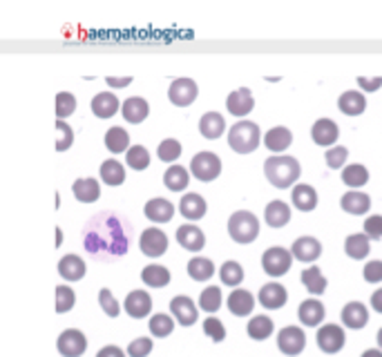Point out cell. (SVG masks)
Here are the masks:
<instances>
[{
    "mask_svg": "<svg viewBox=\"0 0 382 357\" xmlns=\"http://www.w3.org/2000/svg\"><path fill=\"white\" fill-rule=\"evenodd\" d=\"M132 241V223L123 214L103 210L88 219L83 228V250L97 261H116L125 257Z\"/></svg>",
    "mask_w": 382,
    "mask_h": 357,
    "instance_id": "cell-1",
    "label": "cell"
},
{
    "mask_svg": "<svg viewBox=\"0 0 382 357\" xmlns=\"http://www.w3.org/2000/svg\"><path fill=\"white\" fill-rule=\"evenodd\" d=\"M264 174L271 186L286 190L293 188V183H297V178L302 174V165L295 157H289V154H275V157L264 161Z\"/></svg>",
    "mask_w": 382,
    "mask_h": 357,
    "instance_id": "cell-2",
    "label": "cell"
},
{
    "mask_svg": "<svg viewBox=\"0 0 382 357\" xmlns=\"http://www.w3.org/2000/svg\"><path fill=\"white\" fill-rule=\"evenodd\" d=\"M261 143V130L253 121H237L228 130V146L237 154H250L259 148Z\"/></svg>",
    "mask_w": 382,
    "mask_h": 357,
    "instance_id": "cell-3",
    "label": "cell"
},
{
    "mask_svg": "<svg viewBox=\"0 0 382 357\" xmlns=\"http://www.w3.org/2000/svg\"><path fill=\"white\" fill-rule=\"evenodd\" d=\"M228 234L237 244H253L259 237V221L253 212L237 210L228 219Z\"/></svg>",
    "mask_w": 382,
    "mask_h": 357,
    "instance_id": "cell-4",
    "label": "cell"
},
{
    "mask_svg": "<svg viewBox=\"0 0 382 357\" xmlns=\"http://www.w3.org/2000/svg\"><path fill=\"white\" fill-rule=\"evenodd\" d=\"M190 174L199 181H214L221 174V159L214 152H199L190 161Z\"/></svg>",
    "mask_w": 382,
    "mask_h": 357,
    "instance_id": "cell-5",
    "label": "cell"
},
{
    "mask_svg": "<svg viewBox=\"0 0 382 357\" xmlns=\"http://www.w3.org/2000/svg\"><path fill=\"white\" fill-rule=\"evenodd\" d=\"M293 264V255L291 250H286L282 246H273L268 248L264 255H261V268H264V272L268 277H282L289 272Z\"/></svg>",
    "mask_w": 382,
    "mask_h": 357,
    "instance_id": "cell-6",
    "label": "cell"
},
{
    "mask_svg": "<svg viewBox=\"0 0 382 357\" xmlns=\"http://www.w3.org/2000/svg\"><path fill=\"white\" fill-rule=\"evenodd\" d=\"M315 342L322 353L336 355L344 349V344H347V332H344V328L338 324H322L318 328Z\"/></svg>",
    "mask_w": 382,
    "mask_h": 357,
    "instance_id": "cell-7",
    "label": "cell"
},
{
    "mask_svg": "<svg viewBox=\"0 0 382 357\" xmlns=\"http://www.w3.org/2000/svg\"><path fill=\"white\" fill-rule=\"evenodd\" d=\"M278 349L286 357H297L306 349V332L300 326H284L278 332Z\"/></svg>",
    "mask_w": 382,
    "mask_h": 357,
    "instance_id": "cell-8",
    "label": "cell"
},
{
    "mask_svg": "<svg viewBox=\"0 0 382 357\" xmlns=\"http://www.w3.org/2000/svg\"><path fill=\"white\" fill-rule=\"evenodd\" d=\"M56 349L63 357H81L88 351V340L79 328H67L63 330L56 340Z\"/></svg>",
    "mask_w": 382,
    "mask_h": 357,
    "instance_id": "cell-9",
    "label": "cell"
},
{
    "mask_svg": "<svg viewBox=\"0 0 382 357\" xmlns=\"http://www.w3.org/2000/svg\"><path fill=\"white\" fill-rule=\"evenodd\" d=\"M199 97V88L193 78H175L170 83V90H168V99L172 105L177 107H188L193 105L195 99Z\"/></svg>",
    "mask_w": 382,
    "mask_h": 357,
    "instance_id": "cell-10",
    "label": "cell"
},
{
    "mask_svg": "<svg viewBox=\"0 0 382 357\" xmlns=\"http://www.w3.org/2000/svg\"><path fill=\"white\" fill-rule=\"evenodd\" d=\"M139 248H141L143 255L157 259L168 250V237H165V232L161 228H148V230L141 232Z\"/></svg>",
    "mask_w": 382,
    "mask_h": 357,
    "instance_id": "cell-11",
    "label": "cell"
},
{
    "mask_svg": "<svg viewBox=\"0 0 382 357\" xmlns=\"http://www.w3.org/2000/svg\"><path fill=\"white\" fill-rule=\"evenodd\" d=\"M170 313H172L177 324H182V326H193V324H197V319H199V311H197L195 302L186 295L172 297Z\"/></svg>",
    "mask_w": 382,
    "mask_h": 357,
    "instance_id": "cell-12",
    "label": "cell"
},
{
    "mask_svg": "<svg viewBox=\"0 0 382 357\" xmlns=\"http://www.w3.org/2000/svg\"><path fill=\"white\" fill-rule=\"evenodd\" d=\"M338 136H340V127L338 123L333 121V118H318L311 127V139L315 146H322V148H333L338 143Z\"/></svg>",
    "mask_w": 382,
    "mask_h": 357,
    "instance_id": "cell-13",
    "label": "cell"
},
{
    "mask_svg": "<svg viewBox=\"0 0 382 357\" xmlns=\"http://www.w3.org/2000/svg\"><path fill=\"white\" fill-rule=\"evenodd\" d=\"M259 304L266 308V311H280L284 308V304L289 302V293L282 284L278 281H271V284H264L259 288V295H257Z\"/></svg>",
    "mask_w": 382,
    "mask_h": 357,
    "instance_id": "cell-14",
    "label": "cell"
},
{
    "mask_svg": "<svg viewBox=\"0 0 382 357\" xmlns=\"http://www.w3.org/2000/svg\"><path fill=\"white\" fill-rule=\"evenodd\" d=\"M226 107H228V112L237 118H242L246 114L253 112L255 107V99H253V92L248 88H240L228 94V99H226Z\"/></svg>",
    "mask_w": 382,
    "mask_h": 357,
    "instance_id": "cell-15",
    "label": "cell"
},
{
    "mask_svg": "<svg viewBox=\"0 0 382 357\" xmlns=\"http://www.w3.org/2000/svg\"><path fill=\"white\" fill-rule=\"evenodd\" d=\"M123 308L132 319H146L152 311V297L146 290H132L125 297Z\"/></svg>",
    "mask_w": 382,
    "mask_h": 357,
    "instance_id": "cell-16",
    "label": "cell"
},
{
    "mask_svg": "<svg viewBox=\"0 0 382 357\" xmlns=\"http://www.w3.org/2000/svg\"><path fill=\"white\" fill-rule=\"evenodd\" d=\"M228 311L237 317H248L255 308V295L246 290V288H233V293L226 300Z\"/></svg>",
    "mask_w": 382,
    "mask_h": 357,
    "instance_id": "cell-17",
    "label": "cell"
},
{
    "mask_svg": "<svg viewBox=\"0 0 382 357\" xmlns=\"http://www.w3.org/2000/svg\"><path fill=\"white\" fill-rule=\"evenodd\" d=\"M291 255L297 261H304V264H313V261H318L320 255H322V244L315 239V237H300V239L293 241Z\"/></svg>",
    "mask_w": 382,
    "mask_h": 357,
    "instance_id": "cell-18",
    "label": "cell"
},
{
    "mask_svg": "<svg viewBox=\"0 0 382 357\" xmlns=\"http://www.w3.org/2000/svg\"><path fill=\"white\" fill-rule=\"evenodd\" d=\"M325 315H327V311H325V304H322L320 300H304L302 304H300V308H297V319L302 321L304 326H311V328H320L322 326V321H325Z\"/></svg>",
    "mask_w": 382,
    "mask_h": 357,
    "instance_id": "cell-19",
    "label": "cell"
},
{
    "mask_svg": "<svg viewBox=\"0 0 382 357\" xmlns=\"http://www.w3.org/2000/svg\"><path fill=\"white\" fill-rule=\"evenodd\" d=\"M177 241L184 250H190V253H199L206 246V234L201 232L197 225L193 223H184L182 228L177 230Z\"/></svg>",
    "mask_w": 382,
    "mask_h": 357,
    "instance_id": "cell-20",
    "label": "cell"
},
{
    "mask_svg": "<svg viewBox=\"0 0 382 357\" xmlns=\"http://www.w3.org/2000/svg\"><path fill=\"white\" fill-rule=\"evenodd\" d=\"M340 317H342V324L351 330H360L369 324V311L362 302H349L342 308Z\"/></svg>",
    "mask_w": 382,
    "mask_h": 357,
    "instance_id": "cell-21",
    "label": "cell"
},
{
    "mask_svg": "<svg viewBox=\"0 0 382 357\" xmlns=\"http://www.w3.org/2000/svg\"><path fill=\"white\" fill-rule=\"evenodd\" d=\"M179 212H182L188 221L204 219L206 212H208L206 199L201 195H197V192H188L186 197H182V201H179Z\"/></svg>",
    "mask_w": 382,
    "mask_h": 357,
    "instance_id": "cell-22",
    "label": "cell"
},
{
    "mask_svg": "<svg viewBox=\"0 0 382 357\" xmlns=\"http://www.w3.org/2000/svg\"><path fill=\"white\" fill-rule=\"evenodd\" d=\"M340 208L347 214L360 217V214H367L369 210H371V197H369L367 192H360V190H349L347 195H342Z\"/></svg>",
    "mask_w": 382,
    "mask_h": 357,
    "instance_id": "cell-23",
    "label": "cell"
},
{
    "mask_svg": "<svg viewBox=\"0 0 382 357\" xmlns=\"http://www.w3.org/2000/svg\"><path fill=\"white\" fill-rule=\"evenodd\" d=\"M293 206L300 212H311L318 208V190L308 183H297L293 186V195H291Z\"/></svg>",
    "mask_w": 382,
    "mask_h": 357,
    "instance_id": "cell-24",
    "label": "cell"
},
{
    "mask_svg": "<svg viewBox=\"0 0 382 357\" xmlns=\"http://www.w3.org/2000/svg\"><path fill=\"white\" fill-rule=\"evenodd\" d=\"M143 214H146V217L150 221H154V223H168L175 217V206L170 204L168 199L157 197V199L148 201L146 208H143Z\"/></svg>",
    "mask_w": 382,
    "mask_h": 357,
    "instance_id": "cell-25",
    "label": "cell"
},
{
    "mask_svg": "<svg viewBox=\"0 0 382 357\" xmlns=\"http://www.w3.org/2000/svg\"><path fill=\"white\" fill-rule=\"evenodd\" d=\"M121 114L128 123H143L150 114V105L141 97H130L121 103Z\"/></svg>",
    "mask_w": 382,
    "mask_h": 357,
    "instance_id": "cell-26",
    "label": "cell"
},
{
    "mask_svg": "<svg viewBox=\"0 0 382 357\" xmlns=\"http://www.w3.org/2000/svg\"><path fill=\"white\" fill-rule=\"evenodd\" d=\"M338 110H340L342 114H347V116H360V114H364V110H367V99H364V94H362V92H357V90H349V92L340 94V99H338Z\"/></svg>",
    "mask_w": 382,
    "mask_h": 357,
    "instance_id": "cell-27",
    "label": "cell"
},
{
    "mask_svg": "<svg viewBox=\"0 0 382 357\" xmlns=\"http://www.w3.org/2000/svg\"><path fill=\"white\" fill-rule=\"evenodd\" d=\"M291 143H293V132H291L289 127H284V125L271 127L268 132L264 134V146L271 152H275V154H282L284 150H289Z\"/></svg>",
    "mask_w": 382,
    "mask_h": 357,
    "instance_id": "cell-28",
    "label": "cell"
},
{
    "mask_svg": "<svg viewBox=\"0 0 382 357\" xmlns=\"http://www.w3.org/2000/svg\"><path fill=\"white\" fill-rule=\"evenodd\" d=\"M86 261H83L79 255H65L61 261H58V275H61L65 281H79L86 277Z\"/></svg>",
    "mask_w": 382,
    "mask_h": 357,
    "instance_id": "cell-29",
    "label": "cell"
},
{
    "mask_svg": "<svg viewBox=\"0 0 382 357\" xmlns=\"http://www.w3.org/2000/svg\"><path fill=\"white\" fill-rule=\"evenodd\" d=\"M121 110V103H118L116 94L112 92H101L92 99V112L97 118H110Z\"/></svg>",
    "mask_w": 382,
    "mask_h": 357,
    "instance_id": "cell-30",
    "label": "cell"
},
{
    "mask_svg": "<svg viewBox=\"0 0 382 357\" xmlns=\"http://www.w3.org/2000/svg\"><path fill=\"white\" fill-rule=\"evenodd\" d=\"M264 219L271 228H284V225L291 221V206L286 204V201H280V199L271 201L264 210Z\"/></svg>",
    "mask_w": 382,
    "mask_h": 357,
    "instance_id": "cell-31",
    "label": "cell"
},
{
    "mask_svg": "<svg viewBox=\"0 0 382 357\" xmlns=\"http://www.w3.org/2000/svg\"><path fill=\"white\" fill-rule=\"evenodd\" d=\"M71 192H74L76 201H81V204H94V201L101 197V186H99L97 178L86 176V178H79V181H74V186H71Z\"/></svg>",
    "mask_w": 382,
    "mask_h": 357,
    "instance_id": "cell-32",
    "label": "cell"
},
{
    "mask_svg": "<svg viewBox=\"0 0 382 357\" xmlns=\"http://www.w3.org/2000/svg\"><path fill=\"white\" fill-rule=\"evenodd\" d=\"M199 132H201V136H206L210 141L219 139L226 132L224 116L219 112H206L204 116H201V121H199Z\"/></svg>",
    "mask_w": 382,
    "mask_h": 357,
    "instance_id": "cell-33",
    "label": "cell"
},
{
    "mask_svg": "<svg viewBox=\"0 0 382 357\" xmlns=\"http://www.w3.org/2000/svg\"><path fill=\"white\" fill-rule=\"evenodd\" d=\"M273 330H275V326H273V319L268 315H255L250 317L248 326H246V332L250 340L255 342H264L273 335Z\"/></svg>",
    "mask_w": 382,
    "mask_h": 357,
    "instance_id": "cell-34",
    "label": "cell"
},
{
    "mask_svg": "<svg viewBox=\"0 0 382 357\" xmlns=\"http://www.w3.org/2000/svg\"><path fill=\"white\" fill-rule=\"evenodd\" d=\"M344 253H347L351 259L360 261V259H364L369 253H371V241H369V237L364 232L349 234L347 241H344Z\"/></svg>",
    "mask_w": 382,
    "mask_h": 357,
    "instance_id": "cell-35",
    "label": "cell"
},
{
    "mask_svg": "<svg viewBox=\"0 0 382 357\" xmlns=\"http://www.w3.org/2000/svg\"><path fill=\"white\" fill-rule=\"evenodd\" d=\"M190 183V170H186L184 165H170L163 174V186L172 190V192H184Z\"/></svg>",
    "mask_w": 382,
    "mask_h": 357,
    "instance_id": "cell-36",
    "label": "cell"
},
{
    "mask_svg": "<svg viewBox=\"0 0 382 357\" xmlns=\"http://www.w3.org/2000/svg\"><path fill=\"white\" fill-rule=\"evenodd\" d=\"M141 281L150 288H163V286L170 284V270L159 264H150L141 270Z\"/></svg>",
    "mask_w": 382,
    "mask_h": 357,
    "instance_id": "cell-37",
    "label": "cell"
},
{
    "mask_svg": "<svg viewBox=\"0 0 382 357\" xmlns=\"http://www.w3.org/2000/svg\"><path fill=\"white\" fill-rule=\"evenodd\" d=\"M302 284H304V288L311 293V295H322L327 290V286H329V281H327V277L322 275V270L318 268V266H311V268H304L302 270Z\"/></svg>",
    "mask_w": 382,
    "mask_h": 357,
    "instance_id": "cell-38",
    "label": "cell"
},
{
    "mask_svg": "<svg viewBox=\"0 0 382 357\" xmlns=\"http://www.w3.org/2000/svg\"><path fill=\"white\" fill-rule=\"evenodd\" d=\"M188 275L195 281H208L214 275V264L208 257H193L188 261Z\"/></svg>",
    "mask_w": 382,
    "mask_h": 357,
    "instance_id": "cell-39",
    "label": "cell"
},
{
    "mask_svg": "<svg viewBox=\"0 0 382 357\" xmlns=\"http://www.w3.org/2000/svg\"><path fill=\"white\" fill-rule=\"evenodd\" d=\"M105 148L114 152V154H121L130 150V134L125 132L123 127H110L105 132Z\"/></svg>",
    "mask_w": 382,
    "mask_h": 357,
    "instance_id": "cell-40",
    "label": "cell"
},
{
    "mask_svg": "<svg viewBox=\"0 0 382 357\" xmlns=\"http://www.w3.org/2000/svg\"><path fill=\"white\" fill-rule=\"evenodd\" d=\"M342 181H344V186L357 190V188H362L369 181V170L360 163L344 165V168H342Z\"/></svg>",
    "mask_w": 382,
    "mask_h": 357,
    "instance_id": "cell-41",
    "label": "cell"
},
{
    "mask_svg": "<svg viewBox=\"0 0 382 357\" xmlns=\"http://www.w3.org/2000/svg\"><path fill=\"white\" fill-rule=\"evenodd\" d=\"M101 178H103V183L107 186H121L125 181V168L118 161L110 159V161H103L101 163Z\"/></svg>",
    "mask_w": 382,
    "mask_h": 357,
    "instance_id": "cell-42",
    "label": "cell"
},
{
    "mask_svg": "<svg viewBox=\"0 0 382 357\" xmlns=\"http://www.w3.org/2000/svg\"><path fill=\"white\" fill-rule=\"evenodd\" d=\"M219 277H221V284L224 286H240L246 277V272L242 268L240 261H226V264H221L219 268Z\"/></svg>",
    "mask_w": 382,
    "mask_h": 357,
    "instance_id": "cell-43",
    "label": "cell"
},
{
    "mask_svg": "<svg viewBox=\"0 0 382 357\" xmlns=\"http://www.w3.org/2000/svg\"><path fill=\"white\" fill-rule=\"evenodd\" d=\"M199 308L206 313H217L221 308V288L219 286H208L199 295Z\"/></svg>",
    "mask_w": 382,
    "mask_h": 357,
    "instance_id": "cell-44",
    "label": "cell"
},
{
    "mask_svg": "<svg viewBox=\"0 0 382 357\" xmlns=\"http://www.w3.org/2000/svg\"><path fill=\"white\" fill-rule=\"evenodd\" d=\"M148 326H150V332L154 337H168L170 332L175 330V319L170 315H165V313H157V315L150 317Z\"/></svg>",
    "mask_w": 382,
    "mask_h": 357,
    "instance_id": "cell-45",
    "label": "cell"
},
{
    "mask_svg": "<svg viewBox=\"0 0 382 357\" xmlns=\"http://www.w3.org/2000/svg\"><path fill=\"white\" fill-rule=\"evenodd\" d=\"M125 161L132 170H146L150 165V152L143 146H132L125 152Z\"/></svg>",
    "mask_w": 382,
    "mask_h": 357,
    "instance_id": "cell-46",
    "label": "cell"
},
{
    "mask_svg": "<svg viewBox=\"0 0 382 357\" xmlns=\"http://www.w3.org/2000/svg\"><path fill=\"white\" fill-rule=\"evenodd\" d=\"M157 157L159 161H165V163H172L182 157V143L177 139H163L157 148Z\"/></svg>",
    "mask_w": 382,
    "mask_h": 357,
    "instance_id": "cell-47",
    "label": "cell"
},
{
    "mask_svg": "<svg viewBox=\"0 0 382 357\" xmlns=\"http://www.w3.org/2000/svg\"><path fill=\"white\" fill-rule=\"evenodd\" d=\"M76 110V99L74 94L69 92H58L56 94V116L61 118V121H65L67 116H71Z\"/></svg>",
    "mask_w": 382,
    "mask_h": 357,
    "instance_id": "cell-48",
    "label": "cell"
},
{
    "mask_svg": "<svg viewBox=\"0 0 382 357\" xmlns=\"http://www.w3.org/2000/svg\"><path fill=\"white\" fill-rule=\"evenodd\" d=\"M76 295L69 286H56V313H69L74 308Z\"/></svg>",
    "mask_w": 382,
    "mask_h": 357,
    "instance_id": "cell-49",
    "label": "cell"
},
{
    "mask_svg": "<svg viewBox=\"0 0 382 357\" xmlns=\"http://www.w3.org/2000/svg\"><path fill=\"white\" fill-rule=\"evenodd\" d=\"M347 159H349V150L344 146H333L325 154V161H327V165L331 170H342L344 163H347Z\"/></svg>",
    "mask_w": 382,
    "mask_h": 357,
    "instance_id": "cell-50",
    "label": "cell"
},
{
    "mask_svg": "<svg viewBox=\"0 0 382 357\" xmlns=\"http://www.w3.org/2000/svg\"><path fill=\"white\" fill-rule=\"evenodd\" d=\"M71 143H74V132H71V127L58 118L56 121V152H65L71 148Z\"/></svg>",
    "mask_w": 382,
    "mask_h": 357,
    "instance_id": "cell-51",
    "label": "cell"
},
{
    "mask_svg": "<svg viewBox=\"0 0 382 357\" xmlns=\"http://www.w3.org/2000/svg\"><path fill=\"white\" fill-rule=\"evenodd\" d=\"M99 304H101L103 313L107 317H118V313H121V306H118L116 297L112 295L110 288H101V293H99Z\"/></svg>",
    "mask_w": 382,
    "mask_h": 357,
    "instance_id": "cell-52",
    "label": "cell"
},
{
    "mask_svg": "<svg viewBox=\"0 0 382 357\" xmlns=\"http://www.w3.org/2000/svg\"><path fill=\"white\" fill-rule=\"evenodd\" d=\"M204 332L206 335L212 340V342H224L226 340V328H224V324H221V319H217V317H208V319H204Z\"/></svg>",
    "mask_w": 382,
    "mask_h": 357,
    "instance_id": "cell-53",
    "label": "cell"
},
{
    "mask_svg": "<svg viewBox=\"0 0 382 357\" xmlns=\"http://www.w3.org/2000/svg\"><path fill=\"white\" fill-rule=\"evenodd\" d=\"M152 340L150 337H137L130 342V346H128V357H148L150 351H152Z\"/></svg>",
    "mask_w": 382,
    "mask_h": 357,
    "instance_id": "cell-54",
    "label": "cell"
},
{
    "mask_svg": "<svg viewBox=\"0 0 382 357\" xmlns=\"http://www.w3.org/2000/svg\"><path fill=\"white\" fill-rule=\"evenodd\" d=\"M362 232L369 237V241L382 239V214H371V217H367Z\"/></svg>",
    "mask_w": 382,
    "mask_h": 357,
    "instance_id": "cell-55",
    "label": "cell"
},
{
    "mask_svg": "<svg viewBox=\"0 0 382 357\" xmlns=\"http://www.w3.org/2000/svg\"><path fill=\"white\" fill-rule=\"evenodd\" d=\"M362 277L369 284H380L382 281V261L380 259L369 261V264L364 266V270H362Z\"/></svg>",
    "mask_w": 382,
    "mask_h": 357,
    "instance_id": "cell-56",
    "label": "cell"
},
{
    "mask_svg": "<svg viewBox=\"0 0 382 357\" xmlns=\"http://www.w3.org/2000/svg\"><path fill=\"white\" fill-rule=\"evenodd\" d=\"M357 85L364 92H378L382 88V76H357Z\"/></svg>",
    "mask_w": 382,
    "mask_h": 357,
    "instance_id": "cell-57",
    "label": "cell"
},
{
    "mask_svg": "<svg viewBox=\"0 0 382 357\" xmlns=\"http://www.w3.org/2000/svg\"><path fill=\"white\" fill-rule=\"evenodd\" d=\"M105 83H107L110 88L118 90V88H128L130 83H132V76H107Z\"/></svg>",
    "mask_w": 382,
    "mask_h": 357,
    "instance_id": "cell-58",
    "label": "cell"
},
{
    "mask_svg": "<svg viewBox=\"0 0 382 357\" xmlns=\"http://www.w3.org/2000/svg\"><path fill=\"white\" fill-rule=\"evenodd\" d=\"M97 357H125V353H123V349H118V346H103L99 353H97Z\"/></svg>",
    "mask_w": 382,
    "mask_h": 357,
    "instance_id": "cell-59",
    "label": "cell"
},
{
    "mask_svg": "<svg viewBox=\"0 0 382 357\" xmlns=\"http://www.w3.org/2000/svg\"><path fill=\"white\" fill-rule=\"evenodd\" d=\"M369 304H371V308H374L376 313L382 315V288L374 290V295H371V300H369Z\"/></svg>",
    "mask_w": 382,
    "mask_h": 357,
    "instance_id": "cell-60",
    "label": "cell"
},
{
    "mask_svg": "<svg viewBox=\"0 0 382 357\" xmlns=\"http://www.w3.org/2000/svg\"><path fill=\"white\" fill-rule=\"evenodd\" d=\"M360 357H382V351L380 349H367Z\"/></svg>",
    "mask_w": 382,
    "mask_h": 357,
    "instance_id": "cell-61",
    "label": "cell"
},
{
    "mask_svg": "<svg viewBox=\"0 0 382 357\" xmlns=\"http://www.w3.org/2000/svg\"><path fill=\"white\" fill-rule=\"evenodd\" d=\"M61 241H63V230L56 228V246H61Z\"/></svg>",
    "mask_w": 382,
    "mask_h": 357,
    "instance_id": "cell-62",
    "label": "cell"
},
{
    "mask_svg": "<svg viewBox=\"0 0 382 357\" xmlns=\"http://www.w3.org/2000/svg\"><path fill=\"white\" fill-rule=\"evenodd\" d=\"M378 346H380V351H382V328L378 330Z\"/></svg>",
    "mask_w": 382,
    "mask_h": 357,
    "instance_id": "cell-63",
    "label": "cell"
}]
</instances>
